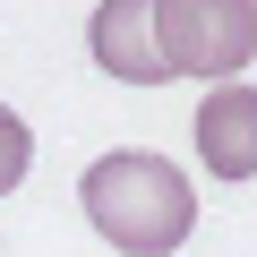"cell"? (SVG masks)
<instances>
[{
    "label": "cell",
    "mask_w": 257,
    "mask_h": 257,
    "mask_svg": "<svg viewBox=\"0 0 257 257\" xmlns=\"http://www.w3.org/2000/svg\"><path fill=\"white\" fill-rule=\"evenodd\" d=\"M77 206L120 257H172L189 240V223H197V189L180 180V163H163L146 146H120V155L86 163Z\"/></svg>",
    "instance_id": "obj_1"
},
{
    "label": "cell",
    "mask_w": 257,
    "mask_h": 257,
    "mask_svg": "<svg viewBox=\"0 0 257 257\" xmlns=\"http://www.w3.org/2000/svg\"><path fill=\"white\" fill-rule=\"evenodd\" d=\"M155 52L172 77L231 86L240 60L257 52V9L248 0H155Z\"/></svg>",
    "instance_id": "obj_2"
},
{
    "label": "cell",
    "mask_w": 257,
    "mask_h": 257,
    "mask_svg": "<svg viewBox=\"0 0 257 257\" xmlns=\"http://www.w3.org/2000/svg\"><path fill=\"white\" fill-rule=\"evenodd\" d=\"M197 155L214 180H248L257 172V86H206L197 103Z\"/></svg>",
    "instance_id": "obj_3"
},
{
    "label": "cell",
    "mask_w": 257,
    "mask_h": 257,
    "mask_svg": "<svg viewBox=\"0 0 257 257\" xmlns=\"http://www.w3.org/2000/svg\"><path fill=\"white\" fill-rule=\"evenodd\" d=\"M86 43H94V60L120 86H163L172 77L163 52H155V0H111V9H94L86 18Z\"/></svg>",
    "instance_id": "obj_4"
},
{
    "label": "cell",
    "mask_w": 257,
    "mask_h": 257,
    "mask_svg": "<svg viewBox=\"0 0 257 257\" xmlns=\"http://www.w3.org/2000/svg\"><path fill=\"white\" fill-rule=\"evenodd\" d=\"M26 163H35V138H26V120L0 103V197H9L18 180H26Z\"/></svg>",
    "instance_id": "obj_5"
}]
</instances>
